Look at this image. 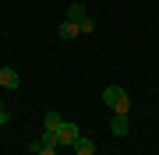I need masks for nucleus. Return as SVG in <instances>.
<instances>
[{"instance_id":"13","label":"nucleus","mask_w":159,"mask_h":155,"mask_svg":"<svg viewBox=\"0 0 159 155\" xmlns=\"http://www.w3.org/2000/svg\"><path fill=\"white\" fill-rule=\"evenodd\" d=\"M0 113H4V102H0Z\"/></svg>"},{"instance_id":"9","label":"nucleus","mask_w":159,"mask_h":155,"mask_svg":"<svg viewBox=\"0 0 159 155\" xmlns=\"http://www.w3.org/2000/svg\"><path fill=\"white\" fill-rule=\"evenodd\" d=\"M81 18H89L85 7H81V4H71V7H67V21H81Z\"/></svg>"},{"instance_id":"3","label":"nucleus","mask_w":159,"mask_h":155,"mask_svg":"<svg viewBox=\"0 0 159 155\" xmlns=\"http://www.w3.org/2000/svg\"><path fill=\"white\" fill-rule=\"evenodd\" d=\"M0 85H4V88H18V85H21L18 71L14 67H0Z\"/></svg>"},{"instance_id":"1","label":"nucleus","mask_w":159,"mask_h":155,"mask_svg":"<svg viewBox=\"0 0 159 155\" xmlns=\"http://www.w3.org/2000/svg\"><path fill=\"white\" fill-rule=\"evenodd\" d=\"M57 138H60V148H64V144H71V148H74V141L81 138V131H78V127H74V123H60Z\"/></svg>"},{"instance_id":"11","label":"nucleus","mask_w":159,"mask_h":155,"mask_svg":"<svg viewBox=\"0 0 159 155\" xmlns=\"http://www.w3.org/2000/svg\"><path fill=\"white\" fill-rule=\"evenodd\" d=\"M7 123V109H4V113H0V127H4Z\"/></svg>"},{"instance_id":"6","label":"nucleus","mask_w":159,"mask_h":155,"mask_svg":"<svg viewBox=\"0 0 159 155\" xmlns=\"http://www.w3.org/2000/svg\"><path fill=\"white\" fill-rule=\"evenodd\" d=\"M127 127H131V123H127V116H117V113H113V120H110V131H113L117 138H124Z\"/></svg>"},{"instance_id":"5","label":"nucleus","mask_w":159,"mask_h":155,"mask_svg":"<svg viewBox=\"0 0 159 155\" xmlns=\"http://www.w3.org/2000/svg\"><path fill=\"white\" fill-rule=\"evenodd\" d=\"M74 155H96V141L92 138H78L74 141Z\"/></svg>"},{"instance_id":"2","label":"nucleus","mask_w":159,"mask_h":155,"mask_svg":"<svg viewBox=\"0 0 159 155\" xmlns=\"http://www.w3.org/2000/svg\"><path fill=\"white\" fill-rule=\"evenodd\" d=\"M120 99H127V92H124L120 85H106V88H102V102H106L110 109H113V106L120 102Z\"/></svg>"},{"instance_id":"7","label":"nucleus","mask_w":159,"mask_h":155,"mask_svg":"<svg viewBox=\"0 0 159 155\" xmlns=\"http://www.w3.org/2000/svg\"><path fill=\"white\" fill-rule=\"evenodd\" d=\"M39 141H43V148H53V152L60 148V138H57V131H46V134H43Z\"/></svg>"},{"instance_id":"10","label":"nucleus","mask_w":159,"mask_h":155,"mask_svg":"<svg viewBox=\"0 0 159 155\" xmlns=\"http://www.w3.org/2000/svg\"><path fill=\"white\" fill-rule=\"evenodd\" d=\"M78 25H81V32H92V28H96V21H92V18H81Z\"/></svg>"},{"instance_id":"4","label":"nucleus","mask_w":159,"mask_h":155,"mask_svg":"<svg viewBox=\"0 0 159 155\" xmlns=\"http://www.w3.org/2000/svg\"><path fill=\"white\" fill-rule=\"evenodd\" d=\"M57 35H60V39H78V35H81V25L78 21H64L60 28H57Z\"/></svg>"},{"instance_id":"12","label":"nucleus","mask_w":159,"mask_h":155,"mask_svg":"<svg viewBox=\"0 0 159 155\" xmlns=\"http://www.w3.org/2000/svg\"><path fill=\"white\" fill-rule=\"evenodd\" d=\"M39 155H57V152H53V148H43V152H39Z\"/></svg>"},{"instance_id":"8","label":"nucleus","mask_w":159,"mask_h":155,"mask_svg":"<svg viewBox=\"0 0 159 155\" xmlns=\"http://www.w3.org/2000/svg\"><path fill=\"white\" fill-rule=\"evenodd\" d=\"M60 123H64V116L50 109V113H46V131H60Z\"/></svg>"}]
</instances>
